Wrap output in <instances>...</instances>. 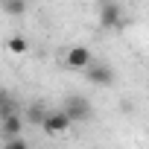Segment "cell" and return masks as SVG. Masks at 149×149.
<instances>
[{
	"label": "cell",
	"instance_id": "1",
	"mask_svg": "<svg viewBox=\"0 0 149 149\" xmlns=\"http://www.w3.org/2000/svg\"><path fill=\"white\" fill-rule=\"evenodd\" d=\"M70 114L64 111V108H58V111H47V117H44V123H41V129L47 132V134H61V132H67L70 129Z\"/></svg>",
	"mask_w": 149,
	"mask_h": 149
},
{
	"label": "cell",
	"instance_id": "2",
	"mask_svg": "<svg viewBox=\"0 0 149 149\" xmlns=\"http://www.w3.org/2000/svg\"><path fill=\"white\" fill-rule=\"evenodd\" d=\"M85 79L88 82H94V85H111L114 82V70L108 67V64H88L85 67Z\"/></svg>",
	"mask_w": 149,
	"mask_h": 149
},
{
	"label": "cell",
	"instance_id": "3",
	"mask_svg": "<svg viewBox=\"0 0 149 149\" xmlns=\"http://www.w3.org/2000/svg\"><path fill=\"white\" fill-rule=\"evenodd\" d=\"M64 61H67V67H73V70H85V67L94 61V53H91L88 47H70L67 56H64Z\"/></svg>",
	"mask_w": 149,
	"mask_h": 149
},
{
	"label": "cell",
	"instance_id": "4",
	"mask_svg": "<svg viewBox=\"0 0 149 149\" xmlns=\"http://www.w3.org/2000/svg\"><path fill=\"white\" fill-rule=\"evenodd\" d=\"M100 24H102L105 29H117V26L123 24V9H120L117 3H102V6H100Z\"/></svg>",
	"mask_w": 149,
	"mask_h": 149
},
{
	"label": "cell",
	"instance_id": "5",
	"mask_svg": "<svg viewBox=\"0 0 149 149\" xmlns=\"http://www.w3.org/2000/svg\"><path fill=\"white\" fill-rule=\"evenodd\" d=\"M64 111L70 114L73 123H76V120H88V117H91V105H88L82 97H70V100L64 102Z\"/></svg>",
	"mask_w": 149,
	"mask_h": 149
},
{
	"label": "cell",
	"instance_id": "6",
	"mask_svg": "<svg viewBox=\"0 0 149 149\" xmlns=\"http://www.w3.org/2000/svg\"><path fill=\"white\" fill-rule=\"evenodd\" d=\"M9 114H18V100L9 91H0V120H6Z\"/></svg>",
	"mask_w": 149,
	"mask_h": 149
},
{
	"label": "cell",
	"instance_id": "7",
	"mask_svg": "<svg viewBox=\"0 0 149 149\" xmlns=\"http://www.w3.org/2000/svg\"><path fill=\"white\" fill-rule=\"evenodd\" d=\"M0 123H3V134H6V137H15V134H21V129H24L21 114H9L6 120H0Z\"/></svg>",
	"mask_w": 149,
	"mask_h": 149
},
{
	"label": "cell",
	"instance_id": "8",
	"mask_svg": "<svg viewBox=\"0 0 149 149\" xmlns=\"http://www.w3.org/2000/svg\"><path fill=\"white\" fill-rule=\"evenodd\" d=\"M44 117H47L44 102H32V105H29V111H26V120H29L32 126H41V123H44Z\"/></svg>",
	"mask_w": 149,
	"mask_h": 149
},
{
	"label": "cell",
	"instance_id": "9",
	"mask_svg": "<svg viewBox=\"0 0 149 149\" xmlns=\"http://www.w3.org/2000/svg\"><path fill=\"white\" fill-rule=\"evenodd\" d=\"M6 15H24L26 12V0H3Z\"/></svg>",
	"mask_w": 149,
	"mask_h": 149
},
{
	"label": "cell",
	"instance_id": "10",
	"mask_svg": "<svg viewBox=\"0 0 149 149\" xmlns=\"http://www.w3.org/2000/svg\"><path fill=\"white\" fill-rule=\"evenodd\" d=\"M6 47H9V53H15V56H24V53L29 50L24 38H9V41H6Z\"/></svg>",
	"mask_w": 149,
	"mask_h": 149
},
{
	"label": "cell",
	"instance_id": "11",
	"mask_svg": "<svg viewBox=\"0 0 149 149\" xmlns=\"http://www.w3.org/2000/svg\"><path fill=\"white\" fill-rule=\"evenodd\" d=\"M6 146H9V149H24V146H26V140L15 134V137H6Z\"/></svg>",
	"mask_w": 149,
	"mask_h": 149
}]
</instances>
